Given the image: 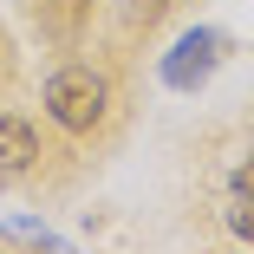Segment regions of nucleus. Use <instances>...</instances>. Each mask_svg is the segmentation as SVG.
Segmentation results:
<instances>
[{
    "label": "nucleus",
    "instance_id": "nucleus-3",
    "mask_svg": "<svg viewBox=\"0 0 254 254\" xmlns=\"http://www.w3.org/2000/svg\"><path fill=\"white\" fill-rule=\"evenodd\" d=\"M228 59V33H215V26H195V33H183L176 39V53L163 59V85L170 91H202L215 78V65Z\"/></svg>",
    "mask_w": 254,
    "mask_h": 254
},
{
    "label": "nucleus",
    "instance_id": "nucleus-2",
    "mask_svg": "<svg viewBox=\"0 0 254 254\" xmlns=\"http://www.w3.org/2000/svg\"><path fill=\"white\" fill-rule=\"evenodd\" d=\"M209 215H215V228L228 241H248L254 248V130L215 163V209Z\"/></svg>",
    "mask_w": 254,
    "mask_h": 254
},
{
    "label": "nucleus",
    "instance_id": "nucleus-1",
    "mask_svg": "<svg viewBox=\"0 0 254 254\" xmlns=\"http://www.w3.org/2000/svg\"><path fill=\"white\" fill-rule=\"evenodd\" d=\"M46 118H53L72 143H105L118 130V111H124V85L105 59H65L53 78H46Z\"/></svg>",
    "mask_w": 254,
    "mask_h": 254
},
{
    "label": "nucleus",
    "instance_id": "nucleus-7",
    "mask_svg": "<svg viewBox=\"0 0 254 254\" xmlns=\"http://www.w3.org/2000/svg\"><path fill=\"white\" fill-rule=\"evenodd\" d=\"M157 7H170V0H143V20H150V13H157Z\"/></svg>",
    "mask_w": 254,
    "mask_h": 254
},
{
    "label": "nucleus",
    "instance_id": "nucleus-4",
    "mask_svg": "<svg viewBox=\"0 0 254 254\" xmlns=\"http://www.w3.org/2000/svg\"><path fill=\"white\" fill-rule=\"evenodd\" d=\"M46 143H39V124L20 118V111H0V189H13L39 170Z\"/></svg>",
    "mask_w": 254,
    "mask_h": 254
},
{
    "label": "nucleus",
    "instance_id": "nucleus-6",
    "mask_svg": "<svg viewBox=\"0 0 254 254\" xmlns=\"http://www.w3.org/2000/svg\"><path fill=\"white\" fill-rule=\"evenodd\" d=\"M7 78H13V39L0 33V91H7Z\"/></svg>",
    "mask_w": 254,
    "mask_h": 254
},
{
    "label": "nucleus",
    "instance_id": "nucleus-5",
    "mask_svg": "<svg viewBox=\"0 0 254 254\" xmlns=\"http://www.w3.org/2000/svg\"><path fill=\"white\" fill-rule=\"evenodd\" d=\"M33 13L46 20V33H53L59 46H72V20L91 13V0H33Z\"/></svg>",
    "mask_w": 254,
    "mask_h": 254
}]
</instances>
